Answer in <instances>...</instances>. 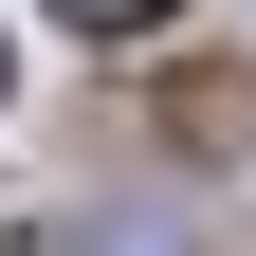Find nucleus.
<instances>
[{
	"label": "nucleus",
	"mask_w": 256,
	"mask_h": 256,
	"mask_svg": "<svg viewBox=\"0 0 256 256\" xmlns=\"http://www.w3.org/2000/svg\"><path fill=\"white\" fill-rule=\"evenodd\" d=\"M55 18H74V37H165L183 0H55Z\"/></svg>",
	"instance_id": "f257e3e1"
}]
</instances>
